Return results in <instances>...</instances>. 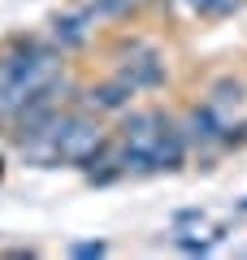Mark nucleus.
Wrapping results in <instances>:
<instances>
[{
	"mask_svg": "<svg viewBox=\"0 0 247 260\" xmlns=\"http://www.w3.org/2000/svg\"><path fill=\"white\" fill-rule=\"evenodd\" d=\"M109 70L121 74L139 95H152V91H165L174 83V61H169V48L161 44L156 35L139 30L135 22L117 26L109 35Z\"/></svg>",
	"mask_w": 247,
	"mask_h": 260,
	"instance_id": "obj_1",
	"label": "nucleus"
},
{
	"mask_svg": "<svg viewBox=\"0 0 247 260\" xmlns=\"http://www.w3.org/2000/svg\"><path fill=\"white\" fill-rule=\"evenodd\" d=\"M48 135H52L56 148H61V169H74V174H78V169L91 160V152L113 135V121L96 117V113H87V109L65 104V109L56 113V121L48 126Z\"/></svg>",
	"mask_w": 247,
	"mask_h": 260,
	"instance_id": "obj_2",
	"label": "nucleus"
},
{
	"mask_svg": "<svg viewBox=\"0 0 247 260\" xmlns=\"http://www.w3.org/2000/svg\"><path fill=\"white\" fill-rule=\"evenodd\" d=\"M39 30H44V39L52 48H61L65 56H82L96 39H100L104 22H100V13H96L87 0H70V5H61V9L48 13V18L39 22Z\"/></svg>",
	"mask_w": 247,
	"mask_h": 260,
	"instance_id": "obj_3",
	"label": "nucleus"
},
{
	"mask_svg": "<svg viewBox=\"0 0 247 260\" xmlns=\"http://www.w3.org/2000/svg\"><path fill=\"white\" fill-rule=\"evenodd\" d=\"M204 104L217 113V121L230 130L234 152L247 148V74L243 70H221L204 83Z\"/></svg>",
	"mask_w": 247,
	"mask_h": 260,
	"instance_id": "obj_4",
	"label": "nucleus"
},
{
	"mask_svg": "<svg viewBox=\"0 0 247 260\" xmlns=\"http://www.w3.org/2000/svg\"><path fill=\"white\" fill-rule=\"evenodd\" d=\"M135 100H143V95H139L121 74L104 70V74L82 78V83H78V100H74V109H87V113H96V117H104V121H117Z\"/></svg>",
	"mask_w": 247,
	"mask_h": 260,
	"instance_id": "obj_5",
	"label": "nucleus"
},
{
	"mask_svg": "<svg viewBox=\"0 0 247 260\" xmlns=\"http://www.w3.org/2000/svg\"><path fill=\"white\" fill-rule=\"evenodd\" d=\"M165 117H169V104H161V100H156V104L135 100L117 121H113V139H117L126 152H143V156L152 160V143H156V135H161Z\"/></svg>",
	"mask_w": 247,
	"mask_h": 260,
	"instance_id": "obj_6",
	"label": "nucleus"
},
{
	"mask_svg": "<svg viewBox=\"0 0 247 260\" xmlns=\"http://www.w3.org/2000/svg\"><path fill=\"white\" fill-rule=\"evenodd\" d=\"M187 165H191V143H187L182 126L174 117V104H169V117H165L161 135L152 143V174H182Z\"/></svg>",
	"mask_w": 247,
	"mask_h": 260,
	"instance_id": "obj_7",
	"label": "nucleus"
},
{
	"mask_svg": "<svg viewBox=\"0 0 247 260\" xmlns=\"http://www.w3.org/2000/svg\"><path fill=\"white\" fill-rule=\"evenodd\" d=\"M247 9V0H169L165 13H182V18L200 22V26H212V22H230Z\"/></svg>",
	"mask_w": 247,
	"mask_h": 260,
	"instance_id": "obj_8",
	"label": "nucleus"
},
{
	"mask_svg": "<svg viewBox=\"0 0 247 260\" xmlns=\"http://www.w3.org/2000/svg\"><path fill=\"white\" fill-rule=\"evenodd\" d=\"M100 13L104 26H126V22H143L152 13V0H87Z\"/></svg>",
	"mask_w": 247,
	"mask_h": 260,
	"instance_id": "obj_9",
	"label": "nucleus"
},
{
	"mask_svg": "<svg viewBox=\"0 0 247 260\" xmlns=\"http://www.w3.org/2000/svg\"><path fill=\"white\" fill-rule=\"evenodd\" d=\"M169 247L174 251H182V256H208L212 247H217V239H200V225L195 230H169Z\"/></svg>",
	"mask_w": 247,
	"mask_h": 260,
	"instance_id": "obj_10",
	"label": "nucleus"
},
{
	"mask_svg": "<svg viewBox=\"0 0 247 260\" xmlns=\"http://www.w3.org/2000/svg\"><path fill=\"white\" fill-rule=\"evenodd\" d=\"M65 256H70V260H100V256H109V243H104V239L70 243V247H65Z\"/></svg>",
	"mask_w": 247,
	"mask_h": 260,
	"instance_id": "obj_11",
	"label": "nucleus"
},
{
	"mask_svg": "<svg viewBox=\"0 0 247 260\" xmlns=\"http://www.w3.org/2000/svg\"><path fill=\"white\" fill-rule=\"evenodd\" d=\"M204 221H208L204 208H178V213L169 217V230H191V225H204Z\"/></svg>",
	"mask_w": 247,
	"mask_h": 260,
	"instance_id": "obj_12",
	"label": "nucleus"
},
{
	"mask_svg": "<svg viewBox=\"0 0 247 260\" xmlns=\"http://www.w3.org/2000/svg\"><path fill=\"white\" fill-rule=\"evenodd\" d=\"M238 213H247V200H238Z\"/></svg>",
	"mask_w": 247,
	"mask_h": 260,
	"instance_id": "obj_13",
	"label": "nucleus"
},
{
	"mask_svg": "<svg viewBox=\"0 0 247 260\" xmlns=\"http://www.w3.org/2000/svg\"><path fill=\"white\" fill-rule=\"evenodd\" d=\"M152 13H156V0H152Z\"/></svg>",
	"mask_w": 247,
	"mask_h": 260,
	"instance_id": "obj_14",
	"label": "nucleus"
}]
</instances>
